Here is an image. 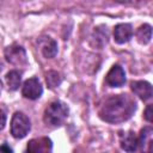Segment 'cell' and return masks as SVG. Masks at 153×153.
<instances>
[{"label": "cell", "instance_id": "1", "mask_svg": "<svg viewBox=\"0 0 153 153\" xmlns=\"http://www.w3.org/2000/svg\"><path fill=\"white\" fill-rule=\"evenodd\" d=\"M136 110V102L129 94L108 97L99 109V117L109 123H121L129 120Z\"/></svg>", "mask_w": 153, "mask_h": 153}, {"label": "cell", "instance_id": "2", "mask_svg": "<svg viewBox=\"0 0 153 153\" xmlns=\"http://www.w3.org/2000/svg\"><path fill=\"white\" fill-rule=\"evenodd\" d=\"M68 106L63 103V102H60V100H55V102H51L44 110V114H43V121L45 124H49V126H61L67 116H68Z\"/></svg>", "mask_w": 153, "mask_h": 153}, {"label": "cell", "instance_id": "3", "mask_svg": "<svg viewBox=\"0 0 153 153\" xmlns=\"http://www.w3.org/2000/svg\"><path fill=\"white\" fill-rule=\"evenodd\" d=\"M30 128H31V124H30L29 117L20 111L14 112V115L12 116V120H11V134H12V136L16 139H23L26 136Z\"/></svg>", "mask_w": 153, "mask_h": 153}, {"label": "cell", "instance_id": "4", "mask_svg": "<svg viewBox=\"0 0 153 153\" xmlns=\"http://www.w3.org/2000/svg\"><path fill=\"white\" fill-rule=\"evenodd\" d=\"M5 57H6L7 62H10L13 66H25V65H27L26 51L24 50L23 47L18 45V44L8 45L5 49Z\"/></svg>", "mask_w": 153, "mask_h": 153}, {"label": "cell", "instance_id": "5", "mask_svg": "<svg viewBox=\"0 0 153 153\" xmlns=\"http://www.w3.org/2000/svg\"><path fill=\"white\" fill-rule=\"evenodd\" d=\"M53 142L47 136L35 137L27 142L25 153H53Z\"/></svg>", "mask_w": 153, "mask_h": 153}, {"label": "cell", "instance_id": "6", "mask_svg": "<svg viewBox=\"0 0 153 153\" xmlns=\"http://www.w3.org/2000/svg\"><path fill=\"white\" fill-rule=\"evenodd\" d=\"M43 93V87L39 82V80L37 78H30L27 79L24 85H23V88H22V94L25 97V98H29V99H38Z\"/></svg>", "mask_w": 153, "mask_h": 153}, {"label": "cell", "instance_id": "7", "mask_svg": "<svg viewBox=\"0 0 153 153\" xmlns=\"http://www.w3.org/2000/svg\"><path fill=\"white\" fill-rule=\"evenodd\" d=\"M105 82L111 87H121L126 82L124 69L120 65H114L105 76Z\"/></svg>", "mask_w": 153, "mask_h": 153}, {"label": "cell", "instance_id": "8", "mask_svg": "<svg viewBox=\"0 0 153 153\" xmlns=\"http://www.w3.org/2000/svg\"><path fill=\"white\" fill-rule=\"evenodd\" d=\"M153 129L152 127L147 126L141 129L139 139H137V146H140V149L142 153H153Z\"/></svg>", "mask_w": 153, "mask_h": 153}, {"label": "cell", "instance_id": "9", "mask_svg": "<svg viewBox=\"0 0 153 153\" xmlns=\"http://www.w3.org/2000/svg\"><path fill=\"white\" fill-rule=\"evenodd\" d=\"M133 37V27L128 23L117 24L114 27V39L118 44H123L130 41Z\"/></svg>", "mask_w": 153, "mask_h": 153}, {"label": "cell", "instance_id": "10", "mask_svg": "<svg viewBox=\"0 0 153 153\" xmlns=\"http://www.w3.org/2000/svg\"><path fill=\"white\" fill-rule=\"evenodd\" d=\"M131 91L142 100H148L152 97V85L145 80L131 82Z\"/></svg>", "mask_w": 153, "mask_h": 153}, {"label": "cell", "instance_id": "11", "mask_svg": "<svg viewBox=\"0 0 153 153\" xmlns=\"http://www.w3.org/2000/svg\"><path fill=\"white\" fill-rule=\"evenodd\" d=\"M120 143L123 151L128 153H134L137 148V137L134 131L128 130L124 133H121L120 135Z\"/></svg>", "mask_w": 153, "mask_h": 153}, {"label": "cell", "instance_id": "12", "mask_svg": "<svg viewBox=\"0 0 153 153\" xmlns=\"http://www.w3.org/2000/svg\"><path fill=\"white\" fill-rule=\"evenodd\" d=\"M42 54L45 59H53L57 54V43L50 37H42L38 41Z\"/></svg>", "mask_w": 153, "mask_h": 153}, {"label": "cell", "instance_id": "13", "mask_svg": "<svg viewBox=\"0 0 153 153\" xmlns=\"http://www.w3.org/2000/svg\"><path fill=\"white\" fill-rule=\"evenodd\" d=\"M5 81L7 84L8 90L11 91H16L19 88L20 86V81H22V74L18 71H10L6 76H5Z\"/></svg>", "mask_w": 153, "mask_h": 153}, {"label": "cell", "instance_id": "14", "mask_svg": "<svg viewBox=\"0 0 153 153\" xmlns=\"http://www.w3.org/2000/svg\"><path fill=\"white\" fill-rule=\"evenodd\" d=\"M136 38H137L139 43H141V44L149 43V41L152 38V26L149 24L141 25L136 31Z\"/></svg>", "mask_w": 153, "mask_h": 153}, {"label": "cell", "instance_id": "15", "mask_svg": "<svg viewBox=\"0 0 153 153\" xmlns=\"http://www.w3.org/2000/svg\"><path fill=\"white\" fill-rule=\"evenodd\" d=\"M45 81L48 84V86L50 88H54L56 86H59L61 84V76L57 72L55 71H49L47 74H45Z\"/></svg>", "mask_w": 153, "mask_h": 153}, {"label": "cell", "instance_id": "16", "mask_svg": "<svg viewBox=\"0 0 153 153\" xmlns=\"http://www.w3.org/2000/svg\"><path fill=\"white\" fill-rule=\"evenodd\" d=\"M93 37H96V43L100 42L99 43V47H103L106 42H108V30L106 27H103V26H99L94 30L93 32Z\"/></svg>", "mask_w": 153, "mask_h": 153}, {"label": "cell", "instance_id": "17", "mask_svg": "<svg viewBox=\"0 0 153 153\" xmlns=\"http://www.w3.org/2000/svg\"><path fill=\"white\" fill-rule=\"evenodd\" d=\"M6 118H7L6 111H5L4 108L0 106V130L4 129V127H5V124H6Z\"/></svg>", "mask_w": 153, "mask_h": 153}, {"label": "cell", "instance_id": "18", "mask_svg": "<svg viewBox=\"0 0 153 153\" xmlns=\"http://www.w3.org/2000/svg\"><path fill=\"white\" fill-rule=\"evenodd\" d=\"M145 118L147 122H152V105H147L146 110H145Z\"/></svg>", "mask_w": 153, "mask_h": 153}, {"label": "cell", "instance_id": "19", "mask_svg": "<svg viewBox=\"0 0 153 153\" xmlns=\"http://www.w3.org/2000/svg\"><path fill=\"white\" fill-rule=\"evenodd\" d=\"M0 151H1L2 153H13V152H12V148H11L6 142L0 146Z\"/></svg>", "mask_w": 153, "mask_h": 153}]
</instances>
